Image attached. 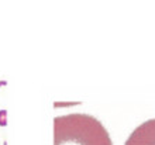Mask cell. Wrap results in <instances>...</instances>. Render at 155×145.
Masks as SVG:
<instances>
[{
    "label": "cell",
    "mask_w": 155,
    "mask_h": 145,
    "mask_svg": "<svg viewBox=\"0 0 155 145\" xmlns=\"http://www.w3.org/2000/svg\"><path fill=\"white\" fill-rule=\"evenodd\" d=\"M54 145H113L106 127L89 114L54 118Z\"/></svg>",
    "instance_id": "cell-1"
},
{
    "label": "cell",
    "mask_w": 155,
    "mask_h": 145,
    "mask_svg": "<svg viewBox=\"0 0 155 145\" xmlns=\"http://www.w3.org/2000/svg\"><path fill=\"white\" fill-rule=\"evenodd\" d=\"M0 125L2 127L7 125V111L6 110H0Z\"/></svg>",
    "instance_id": "cell-3"
},
{
    "label": "cell",
    "mask_w": 155,
    "mask_h": 145,
    "mask_svg": "<svg viewBox=\"0 0 155 145\" xmlns=\"http://www.w3.org/2000/svg\"><path fill=\"white\" fill-rule=\"evenodd\" d=\"M7 85V82L6 81H0V86H6Z\"/></svg>",
    "instance_id": "cell-4"
},
{
    "label": "cell",
    "mask_w": 155,
    "mask_h": 145,
    "mask_svg": "<svg viewBox=\"0 0 155 145\" xmlns=\"http://www.w3.org/2000/svg\"><path fill=\"white\" fill-rule=\"evenodd\" d=\"M124 145H155V118L141 123L128 135Z\"/></svg>",
    "instance_id": "cell-2"
}]
</instances>
